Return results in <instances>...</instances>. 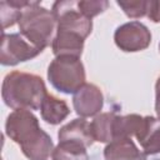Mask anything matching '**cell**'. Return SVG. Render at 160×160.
<instances>
[{
  "instance_id": "cell-1",
  "label": "cell",
  "mask_w": 160,
  "mask_h": 160,
  "mask_svg": "<svg viewBox=\"0 0 160 160\" xmlns=\"http://www.w3.org/2000/svg\"><path fill=\"white\" fill-rule=\"evenodd\" d=\"M51 11L56 19V31L51 42L52 54L80 58L84 42L91 34L92 20L79 10L78 1L74 0L55 1Z\"/></svg>"
},
{
  "instance_id": "cell-2",
  "label": "cell",
  "mask_w": 160,
  "mask_h": 160,
  "mask_svg": "<svg viewBox=\"0 0 160 160\" xmlns=\"http://www.w3.org/2000/svg\"><path fill=\"white\" fill-rule=\"evenodd\" d=\"M5 134L29 160H48L54 151L50 135L40 128L38 118L30 110L11 111L5 121Z\"/></svg>"
},
{
  "instance_id": "cell-3",
  "label": "cell",
  "mask_w": 160,
  "mask_h": 160,
  "mask_svg": "<svg viewBox=\"0 0 160 160\" xmlns=\"http://www.w3.org/2000/svg\"><path fill=\"white\" fill-rule=\"evenodd\" d=\"M48 94L42 78L35 74L15 70L6 74L2 80V101L14 110H40Z\"/></svg>"
},
{
  "instance_id": "cell-4",
  "label": "cell",
  "mask_w": 160,
  "mask_h": 160,
  "mask_svg": "<svg viewBox=\"0 0 160 160\" xmlns=\"http://www.w3.org/2000/svg\"><path fill=\"white\" fill-rule=\"evenodd\" d=\"M18 25L19 32L41 51L52 42L54 31H56L52 11L41 6L39 1H32L21 11Z\"/></svg>"
},
{
  "instance_id": "cell-5",
  "label": "cell",
  "mask_w": 160,
  "mask_h": 160,
  "mask_svg": "<svg viewBox=\"0 0 160 160\" xmlns=\"http://www.w3.org/2000/svg\"><path fill=\"white\" fill-rule=\"evenodd\" d=\"M48 80L58 91L75 94L86 80L84 64L76 56H55L48 66Z\"/></svg>"
},
{
  "instance_id": "cell-6",
  "label": "cell",
  "mask_w": 160,
  "mask_h": 160,
  "mask_svg": "<svg viewBox=\"0 0 160 160\" xmlns=\"http://www.w3.org/2000/svg\"><path fill=\"white\" fill-rule=\"evenodd\" d=\"M42 51L26 40L20 32L1 34L0 48V62L4 66H14L19 62H24L36 58Z\"/></svg>"
},
{
  "instance_id": "cell-7",
  "label": "cell",
  "mask_w": 160,
  "mask_h": 160,
  "mask_svg": "<svg viewBox=\"0 0 160 160\" xmlns=\"http://www.w3.org/2000/svg\"><path fill=\"white\" fill-rule=\"evenodd\" d=\"M115 45L125 52H136L149 48L151 32L146 25L140 21H129L116 28L114 32Z\"/></svg>"
},
{
  "instance_id": "cell-8",
  "label": "cell",
  "mask_w": 160,
  "mask_h": 160,
  "mask_svg": "<svg viewBox=\"0 0 160 160\" xmlns=\"http://www.w3.org/2000/svg\"><path fill=\"white\" fill-rule=\"evenodd\" d=\"M72 106L80 118H91L100 114L104 106V95L95 84L85 82L72 96Z\"/></svg>"
},
{
  "instance_id": "cell-9",
  "label": "cell",
  "mask_w": 160,
  "mask_h": 160,
  "mask_svg": "<svg viewBox=\"0 0 160 160\" xmlns=\"http://www.w3.org/2000/svg\"><path fill=\"white\" fill-rule=\"evenodd\" d=\"M145 155L160 152V120L155 116H142L134 135Z\"/></svg>"
},
{
  "instance_id": "cell-10",
  "label": "cell",
  "mask_w": 160,
  "mask_h": 160,
  "mask_svg": "<svg viewBox=\"0 0 160 160\" xmlns=\"http://www.w3.org/2000/svg\"><path fill=\"white\" fill-rule=\"evenodd\" d=\"M59 142H72L89 148L94 144V138L91 135L90 122L84 118H78L70 122L62 125L58 131Z\"/></svg>"
},
{
  "instance_id": "cell-11",
  "label": "cell",
  "mask_w": 160,
  "mask_h": 160,
  "mask_svg": "<svg viewBox=\"0 0 160 160\" xmlns=\"http://www.w3.org/2000/svg\"><path fill=\"white\" fill-rule=\"evenodd\" d=\"M104 158L105 160H146V155L139 150L131 138L118 139L106 144Z\"/></svg>"
},
{
  "instance_id": "cell-12",
  "label": "cell",
  "mask_w": 160,
  "mask_h": 160,
  "mask_svg": "<svg viewBox=\"0 0 160 160\" xmlns=\"http://www.w3.org/2000/svg\"><path fill=\"white\" fill-rule=\"evenodd\" d=\"M70 114V109L65 100L59 99L51 94H48L40 106V115L41 119L50 124L58 125L62 122Z\"/></svg>"
},
{
  "instance_id": "cell-13",
  "label": "cell",
  "mask_w": 160,
  "mask_h": 160,
  "mask_svg": "<svg viewBox=\"0 0 160 160\" xmlns=\"http://www.w3.org/2000/svg\"><path fill=\"white\" fill-rule=\"evenodd\" d=\"M115 112H101L94 118L90 122L91 135L94 141L109 144L114 140V124H115Z\"/></svg>"
},
{
  "instance_id": "cell-14",
  "label": "cell",
  "mask_w": 160,
  "mask_h": 160,
  "mask_svg": "<svg viewBox=\"0 0 160 160\" xmlns=\"http://www.w3.org/2000/svg\"><path fill=\"white\" fill-rule=\"evenodd\" d=\"M32 1L29 0H6L0 2V15H1V22H2V31L12 26L15 22L19 21L21 11L29 6Z\"/></svg>"
},
{
  "instance_id": "cell-15",
  "label": "cell",
  "mask_w": 160,
  "mask_h": 160,
  "mask_svg": "<svg viewBox=\"0 0 160 160\" xmlns=\"http://www.w3.org/2000/svg\"><path fill=\"white\" fill-rule=\"evenodd\" d=\"M86 149L88 148L79 144L59 142L58 146L54 148L51 159L52 160H89V154Z\"/></svg>"
},
{
  "instance_id": "cell-16",
  "label": "cell",
  "mask_w": 160,
  "mask_h": 160,
  "mask_svg": "<svg viewBox=\"0 0 160 160\" xmlns=\"http://www.w3.org/2000/svg\"><path fill=\"white\" fill-rule=\"evenodd\" d=\"M118 6L122 9L125 15L130 19H140L148 16L149 0H130V1H116Z\"/></svg>"
},
{
  "instance_id": "cell-17",
  "label": "cell",
  "mask_w": 160,
  "mask_h": 160,
  "mask_svg": "<svg viewBox=\"0 0 160 160\" xmlns=\"http://www.w3.org/2000/svg\"><path fill=\"white\" fill-rule=\"evenodd\" d=\"M109 6V2L106 0H79L78 8L79 10L89 19H92L94 16L104 12Z\"/></svg>"
},
{
  "instance_id": "cell-18",
  "label": "cell",
  "mask_w": 160,
  "mask_h": 160,
  "mask_svg": "<svg viewBox=\"0 0 160 160\" xmlns=\"http://www.w3.org/2000/svg\"><path fill=\"white\" fill-rule=\"evenodd\" d=\"M148 18L152 22H160V0H149Z\"/></svg>"
},
{
  "instance_id": "cell-19",
  "label": "cell",
  "mask_w": 160,
  "mask_h": 160,
  "mask_svg": "<svg viewBox=\"0 0 160 160\" xmlns=\"http://www.w3.org/2000/svg\"><path fill=\"white\" fill-rule=\"evenodd\" d=\"M155 112L156 118L160 120V76L155 82Z\"/></svg>"
},
{
  "instance_id": "cell-20",
  "label": "cell",
  "mask_w": 160,
  "mask_h": 160,
  "mask_svg": "<svg viewBox=\"0 0 160 160\" xmlns=\"http://www.w3.org/2000/svg\"><path fill=\"white\" fill-rule=\"evenodd\" d=\"M159 51H160V42H159Z\"/></svg>"
}]
</instances>
